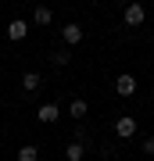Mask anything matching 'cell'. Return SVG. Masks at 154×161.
I'll return each mask as SVG.
<instances>
[{
	"label": "cell",
	"instance_id": "cell-7",
	"mask_svg": "<svg viewBox=\"0 0 154 161\" xmlns=\"http://www.w3.org/2000/svg\"><path fill=\"white\" fill-rule=\"evenodd\" d=\"M22 90H29V93L40 90V75H36V72H25V75H22Z\"/></svg>",
	"mask_w": 154,
	"mask_h": 161
},
{
	"label": "cell",
	"instance_id": "cell-6",
	"mask_svg": "<svg viewBox=\"0 0 154 161\" xmlns=\"http://www.w3.org/2000/svg\"><path fill=\"white\" fill-rule=\"evenodd\" d=\"M143 22V7L140 4H129L126 7V25H140Z\"/></svg>",
	"mask_w": 154,
	"mask_h": 161
},
{
	"label": "cell",
	"instance_id": "cell-2",
	"mask_svg": "<svg viewBox=\"0 0 154 161\" xmlns=\"http://www.w3.org/2000/svg\"><path fill=\"white\" fill-rule=\"evenodd\" d=\"M115 132H118V136L122 140H129V136H136V118H118V122H115Z\"/></svg>",
	"mask_w": 154,
	"mask_h": 161
},
{
	"label": "cell",
	"instance_id": "cell-10",
	"mask_svg": "<svg viewBox=\"0 0 154 161\" xmlns=\"http://www.w3.org/2000/svg\"><path fill=\"white\" fill-rule=\"evenodd\" d=\"M32 18H36V25H50V18H54V14H50V7H36V14H32Z\"/></svg>",
	"mask_w": 154,
	"mask_h": 161
},
{
	"label": "cell",
	"instance_id": "cell-3",
	"mask_svg": "<svg viewBox=\"0 0 154 161\" xmlns=\"http://www.w3.org/2000/svg\"><path fill=\"white\" fill-rule=\"evenodd\" d=\"M61 40L68 43V47H75V43L83 40V29H79V25H75V22H68V25H65V29H61Z\"/></svg>",
	"mask_w": 154,
	"mask_h": 161
},
{
	"label": "cell",
	"instance_id": "cell-4",
	"mask_svg": "<svg viewBox=\"0 0 154 161\" xmlns=\"http://www.w3.org/2000/svg\"><path fill=\"white\" fill-rule=\"evenodd\" d=\"M29 36V25L22 22V18H14L11 25H7V40H25Z\"/></svg>",
	"mask_w": 154,
	"mask_h": 161
},
{
	"label": "cell",
	"instance_id": "cell-8",
	"mask_svg": "<svg viewBox=\"0 0 154 161\" xmlns=\"http://www.w3.org/2000/svg\"><path fill=\"white\" fill-rule=\"evenodd\" d=\"M18 161H40V147H32V143L22 147V150H18Z\"/></svg>",
	"mask_w": 154,
	"mask_h": 161
},
{
	"label": "cell",
	"instance_id": "cell-11",
	"mask_svg": "<svg viewBox=\"0 0 154 161\" xmlns=\"http://www.w3.org/2000/svg\"><path fill=\"white\" fill-rule=\"evenodd\" d=\"M68 115H72V118H86V100H72Z\"/></svg>",
	"mask_w": 154,
	"mask_h": 161
},
{
	"label": "cell",
	"instance_id": "cell-12",
	"mask_svg": "<svg viewBox=\"0 0 154 161\" xmlns=\"http://www.w3.org/2000/svg\"><path fill=\"white\" fill-rule=\"evenodd\" d=\"M50 58H54V64H68V50H54Z\"/></svg>",
	"mask_w": 154,
	"mask_h": 161
},
{
	"label": "cell",
	"instance_id": "cell-9",
	"mask_svg": "<svg viewBox=\"0 0 154 161\" xmlns=\"http://www.w3.org/2000/svg\"><path fill=\"white\" fill-rule=\"evenodd\" d=\"M65 158L68 161H83V143H68L65 147Z\"/></svg>",
	"mask_w": 154,
	"mask_h": 161
},
{
	"label": "cell",
	"instance_id": "cell-13",
	"mask_svg": "<svg viewBox=\"0 0 154 161\" xmlns=\"http://www.w3.org/2000/svg\"><path fill=\"white\" fill-rule=\"evenodd\" d=\"M143 154H154V136H147V140H143Z\"/></svg>",
	"mask_w": 154,
	"mask_h": 161
},
{
	"label": "cell",
	"instance_id": "cell-5",
	"mask_svg": "<svg viewBox=\"0 0 154 161\" xmlns=\"http://www.w3.org/2000/svg\"><path fill=\"white\" fill-rule=\"evenodd\" d=\"M57 118H61L57 104H43V108H40V122H43V125H50V122H57Z\"/></svg>",
	"mask_w": 154,
	"mask_h": 161
},
{
	"label": "cell",
	"instance_id": "cell-1",
	"mask_svg": "<svg viewBox=\"0 0 154 161\" xmlns=\"http://www.w3.org/2000/svg\"><path fill=\"white\" fill-rule=\"evenodd\" d=\"M115 93H118V97H133V93H136V79L122 72L118 79H115Z\"/></svg>",
	"mask_w": 154,
	"mask_h": 161
}]
</instances>
